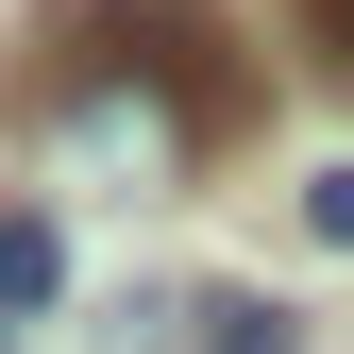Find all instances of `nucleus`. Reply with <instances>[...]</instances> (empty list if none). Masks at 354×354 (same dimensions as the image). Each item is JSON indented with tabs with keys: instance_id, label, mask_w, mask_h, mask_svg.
I'll return each instance as SVG.
<instances>
[{
	"instance_id": "1",
	"label": "nucleus",
	"mask_w": 354,
	"mask_h": 354,
	"mask_svg": "<svg viewBox=\"0 0 354 354\" xmlns=\"http://www.w3.org/2000/svg\"><path fill=\"white\" fill-rule=\"evenodd\" d=\"M51 51L169 84V102H186L203 136H236V118H253V68H236V34H219L203 0H68V17H51Z\"/></svg>"
},
{
	"instance_id": "4",
	"label": "nucleus",
	"mask_w": 354,
	"mask_h": 354,
	"mask_svg": "<svg viewBox=\"0 0 354 354\" xmlns=\"http://www.w3.org/2000/svg\"><path fill=\"white\" fill-rule=\"evenodd\" d=\"M203 354H304V321H287L270 287H219L203 304Z\"/></svg>"
},
{
	"instance_id": "5",
	"label": "nucleus",
	"mask_w": 354,
	"mask_h": 354,
	"mask_svg": "<svg viewBox=\"0 0 354 354\" xmlns=\"http://www.w3.org/2000/svg\"><path fill=\"white\" fill-rule=\"evenodd\" d=\"M304 236H321V253H354V169H321V186H304Z\"/></svg>"
},
{
	"instance_id": "2",
	"label": "nucleus",
	"mask_w": 354,
	"mask_h": 354,
	"mask_svg": "<svg viewBox=\"0 0 354 354\" xmlns=\"http://www.w3.org/2000/svg\"><path fill=\"white\" fill-rule=\"evenodd\" d=\"M51 169H68V186H186V169H203V118L169 102V84H136V68H84L68 51V84H51Z\"/></svg>"
},
{
	"instance_id": "6",
	"label": "nucleus",
	"mask_w": 354,
	"mask_h": 354,
	"mask_svg": "<svg viewBox=\"0 0 354 354\" xmlns=\"http://www.w3.org/2000/svg\"><path fill=\"white\" fill-rule=\"evenodd\" d=\"M304 17H321V51H337V68H354V0H304Z\"/></svg>"
},
{
	"instance_id": "3",
	"label": "nucleus",
	"mask_w": 354,
	"mask_h": 354,
	"mask_svg": "<svg viewBox=\"0 0 354 354\" xmlns=\"http://www.w3.org/2000/svg\"><path fill=\"white\" fill-rule=\"evenodd\" d=\"M51 304H68V236L34 203H0V321H51Z\"/></svg>"
}]
</instances>
